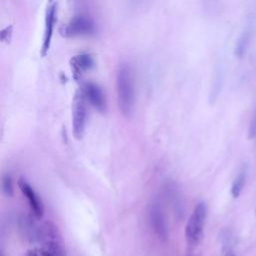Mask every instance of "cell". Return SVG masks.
<instances>
[{
    "mask_svg": "<svg viewBox=\"0 0 256 256\" xmlns=\"http://www.w3.org/2000/svg\"><path fill=\"white\" fill-rule=\"evenodd\" d=\"M116 92L121 113L128 117L134 111L135 89L132 68L128 62H121L116 71Z\"/></svg>",
    "mask_w": 256,
    "mask_h": 256,
    "instance_id": "obj_1",
    "label": "cell"
},
{
    "mask_svg": "<svg viewBox=\"0 0 256 256\" xmlns=\"http://www.w3.org/2000/svg\"><path fill=\"white\" fill-rule=\"evenodd\" d=\"M206 215V204L204 202H199L187 221L185 227V238L187 243L192 247L199 245L203 239Z\"/></svg>",
    "mask_w": 256,
    "mask_h": 256,
    "instance_id": "obj_2",
    "label": "cell"
},
{
    "mask_svg": "<svg viewBox=\"0 0 256 256\" xmlns=\"http://www.w3.org/2000/svg\"><path fill=\"white\" fill-rule=\"evenodd\" d=\"M86 98L82 89L78 90L72 102V129L75 139L80 140L84 136L87 122V107Z\"/></svg>",
    "mask_w": 256,
    "mask_h": 256,
    "instance_id": "obj_3",
    "label": "cell"
},
{
    "mask_svg": "<svg viewBox=\"0 0 256 256\" xmlns=\"http://www.w3.org/2000/svg\"><path fill=\"white\" fill-rule=\"evenodd\" d=\"M96 31L93 20L85 15L74 16L67 24L59 29L61 36L65 38H74L79 36H89Z\"/></svg>",
    "mask_w": 256,
    "mask_h": 256,
    "instance_id": "obj_4",
    "label": "cell"
},
{
    "mask_svg": "<svg viewBox=\"0 0 256 256\" xmlns=\"http://www.w3.org/2000/svg\"><path fill=\"white\" fill-rule=\"evenodd\" d=\"M148 221L154 234L160 240L168 238V226L161 205L157 201H153L148 207Z\"/></svg>",
    "mask_w": 256,
    "mask_h": 256,
    "instance_id": "obj_5",
    "label": "cell"
},
{
    "mask_svg": "<svg viewBox=\"0 0 256 256\" xmlns=\"http://www.w3.org/2000/svg\"><path fill=\"white\" fill-rule=\"evenodd\" d=\"M40 244L37 247L38 256H67L63 240L58 230L46 237Z\"/></svg>",
    "mask_w": 256,
    "mask_h": 256,
    "instance_id": "obj_6",
    "label": "cell"
},
{
    "mask_svg": "<svg viewBox=\"0 0 256 256\" xmlns=\"http://www.w3.org/2000/svg\"><path fill=\"white\" fill-rule=\"evenodd\" d=\"M18 186L24 197L27 199L31 212L37 219H40L44 214V206L40 197L25 179L20 178L18 181Z\"/></svg>",
    "mask_w": 256,
    "mask_h": 256,
    "instance_id": "obj_7",
    "label": "cell"
},
{
    "mask_svg": "<svg viewBox=\"0 0 256 256\" xmlns=\"http://www.w3.org/2000/svg\"><path fill=\"white\" fill-rule=\"evenodd\" d=\"M83 94L87 100L96 110L104 112L107 107L106 97L99 85L93 82H86L82 87Z\"/></svg>",
    "mask_w": 256,
    "mask_h": 256,
    "instance_id": "obj_8",
    "label": "cell"
},
{
    "mask_svg": "<svg viewBox=\"0 0 256 256\" xmlns=\"http://www.w3.org/2000/svg\"><path fill=\"white\" fill-rule=\"evenodd\" d=\"M56 20H57V5L52 4L47 8L46 14H45L44 34H43V42H42V48H41L42 56H45L50 48Z\"/></svg>",
    "mask_w": 256,
    "mask_h": 256,
    "instance_id": "obj_9",
    "label": "cell"
},
{
    "mask_svg": "<svg viewBox=\"0 0 256 256\" xmlns=\"http://www.w3.org/2000/svg\"><path fill=\"white\" fill-rule=\"evenodd\" d=\"M70 63H71V67H72L75 79L80 77L83 72L92 69L95 65L94 59L90 54H87V53H81L73 56Z\"/></svg>",
    "mask_w": 256,
    "mask_h": 256,
    "instance_id": "obj_10",
    "label": "cell"
},
{
    "mask_svg": "<svg viewBox=\"0 0 256 256\" xmlns=\"http://www.w3.org/2000/svg\"><path fill=\"white\" fill-rule=\"evenodd\" d=\"M251 36H252V30L248 28L237 39V42L235 44V49H234V54L237 58H242L245 55L251 40Z\"/></svg>",
    "mask_w": 256,
    "mask_h": 256,
    "instance_id": "obj_11",
    "label": "cell"
},
{
    "mask_svg": "<svg viewBox=\"0 0 256 256\" xmlns=\"http://www.w3.org/2000/svg\"><path fill=\"white\" fill-rule=\"evenodd\" d=\"M246 178H247V167L245 166L242 168V170L239 172V174L236 176V178L232 183L231 194L234 198L239 197V195L241 194L246 182Z\"/></svg>",
    "mask_w": 256,
    "mask_h": 256,
    "instance_id": "obj_12",
    "label": "cell"
},
{
    "mask_svg": "<svg viewBox=\"0 0 256 256\" xmlns=\"http://www.w3.org/2000/svg\"><path fill=\"white\" fill-rule=\"evenodd\" d=\"M2 190L6 196H13V179L10 173H4L2 176Z\"/></svg>",
    "mask_w": 256,
    "mask_h": 256,
    "instance_id": "obj_13",
    "label": "cell"
},
{
    "mask_svg": "<svg viewBox=\"0 0 256 256\" xmlns=\"http://www.w3.org/2000/svg\"><path fill=\"white\" fill-rule=\"evenodd\" d=\"M256 136V110L254 112V115H253V118L251 120V123H250V126H249V129H248V138L249 139H252Z\"/></svg>",
    "mask_w": 256,
    "mask_h": 256,
    "instance_id": "obj_14",
    "label": "cell"
},
{
    "mask_svg": "<svg viewBox=\"0 0 256 256\" xmlns=\"http://www.w3.org/2000/svg\"><path fill=\"white\" fill-rule=\"evenodd\" d=\"M222 256H239L234 249L230 246V244H222Z\"/></svg>",
    "mask_w": 256,
    "mask_h": 256,
    "instance_id": "obj_15",
    "label": "cell"
},
{
    "mask_svg": "<svg viewBox=\"0 0 256 256\" xmlns=\"http://www.w3.org/2000/svg\"><path fill=\"white\" fill-rule=\"evenodd\" d=\"M11 35H12V26H7L5 27L1 33H0V37H1V40L2 41H9L11 39Z\"/></svg>",
    "mask_w": 256,
    "mask_h": 256,
    "instance_id": "obj_16",
    "label": "cell"
},
{
    "mask_svg": "<svg viewBox=\"0 0 256 256\" xmlns=\"http://www.w3.org/2000/svg\"><path fill=\"white\" fill-rule=\"evenodd\" d=\"M49 1H50V2H52V1H53V0H49Z\"/></svg>",
    "mask_w": 256,
    "mask_h": 256,
    "instance_id": "obj_17",
    "label": "cell"
},
{
    "mask_svg": "<svg viewBox=\"0 0 256 256\" xmlns=\"http://www.w3.org/2000/svg\"><path fill=\"white\" fill-rule=\"evenodd\" d=\"M2 256H3V255H2Z\"/></svg>",
    "mask_w": 256,
    "mask_h": 256,
    "instance_id": "obj_18",
    "label": "cell"
}]
</instances>
